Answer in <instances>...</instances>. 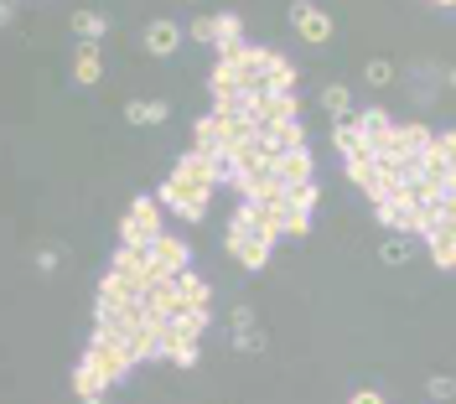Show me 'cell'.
I'll list each match as a JSON object with an SVG mask.
<instances>
[{"label": "cell", "instance_id": "13", "mask_svg": "<svg viewBox=\"0 0 456 404\" xmlns=\"http://www.w3.org/2000/svg\"><path fill=\"white\" fill-rule=\"evenodd\" d=\"M332 146H337V155H342V161H348V155L373 151V140H368V130L358 124V115H348V120L332 124Z\"/></svg>", "mask_w": 456, "mask_h": 404}, {"label": "cell", "instance_id": "32", "mask_svg": "<svg viewBox=\"0 0 456 404\" xmlns=\"http://www.w3.org/2000/svg\"><path fill=\"white\" fill-rule=\"evenodd\" d=\"M384 400V389H358V394H353V404H379Z\"/></svg>", "mask_w": 456, "mask_h": 404}, {"label": "cell", "instance_id": "3", "mask_svg": "<svg viewBox=\"0 0 456 404\" xmlns=\"http://www.w3.org/2000/svg\"><path fill=\"white\" fill-rule=\"evenodd\" d=\"M166 208H161V197L146 192V197H135L120 218V244H156L161 234H166Z\"/></svg>", "mask_w": 456, "mask_h": 404}, {"label": "cell", "instance_id": "1", "mask_svg": "<svg viewBox=\"0 0 456 404\" xmlns=\"http://www.w3.org/2000/svg\"><path fill=\"white\" fill-rule=\"evenodd\" d=\"M373 223L384 228V234H410V239H426L430 228V213L410 197V192H395V197H379L373 202Z\"/></svg>", "mask_w": 456, "mask_h": 404}, {"label": "cell", "instance_id": "18", "mask_svg": "<svg viewBox=\"0 0 456 404\" xmlns=\"http://www.w3.org/2000/svg\"><path fill=\"white\" fill-rule=\"evenodd\" d=\"M187 36H192L197 47H208V52H213L218 36H223V27H218V11H197V16H192V27H187Z\"/></svg>", "mask_w": 456, "mask_h": 404}, {"label": "cell", "instance_id": "27", "mask_svg": "<svg viewBox=\"0 0 456 404\" xmlns=\"http://www.w3.org/2000/svg\"><path fill=\"white\" fill-rule=\"evenodd\" d=\"M316 202H322V192H316V182L291 186V208H296V213H316Z\"/></svg>", "mask_w": 456, "mask_h": 404}, {"label": "cell", "instance_id": "23", "mask_svg": "<svg viewBox=\"0 0 456 404\" xmlns=\"http://www.w3.org/2000/svg\"><path fill=\"white\" fill-rule=\"evenodd\" d=\"M353 115H358V124L368 130V140H373V146H379V135H389V130H395V120H389L379 104H373V109H353Z\"/></svg>", "mask_w": 456, "mask_h": 404}, {"label": "cell", "instance_id": "16", "mask_svg": "<svg viewBox=\"0 0 456 404\" xmlns=\"http://www.w3.org/2000/svg\"><path fill=\"white\" fill-rule=\"evenodd\" d=\"M68 27H73L78 42H104V36H109V16L84 5V11H73V16H68Z\"/></svg>", "mask_w": 456, "mask_h": 404}, {"label": "cell", "instance_id": "14", "mask_svg": "<svg viewBox=\"0 0 456 404\" xmlns=\"http://www.w3.org/2000/svg\"><path fill=\"white\" fill-rule=\"evenodd\" d=\"M104 78V52H99V42H78V52H73V83L78 89H93Z\"/></svg>", "mask_w": 456, "mask_h": 404}, {"label": "cell", "instance_id": "17", "mask_svg": "<svg viewBox=\"0 0 456 404\" xmlns=\"http://www.w3.org/2000/svg\"><path fill=\"white\" fill-rule=\"evenodd\" d=\"M124 120L130 124H166L172 120V104L166 99H130L124 104Z\"/></svg>", "mask_w": 456, "mask_h": 404}, {"label": "cell", "instance_id": "10", "mask_svg": "<svg viewBox=\"0 0 456 404\" xmlns=\"http://www.w3.org/2000/svg\"><path fill=\"white\" fill-rule=\"evenodd\" d=\"M115 389V378L99 368V363H89V358H78V368H73V394L78 400H89V404H99L104 394Z\"/></svg>", "mask_w": 456, "mask_h": 404}, {"label": "cell", "instance_id": "5", "mask_svg": "<svg viewBox=\"0 0 456 404\" xmlns=\"http://www.w3.org/2000/svg\"><path fill=\"white\" fill-rule=\"evenodd\" d=\"M291 27H296V36H301L306 47H327L337 21H332V11H322L316 0H296L291 5Z\"/></svg>", "mask_w": 456, "mask_h": 404}, {"label": "cell", "instance_id": "21", "mask_svg": "<svg viewBox=\"0 0 456 404\" xmlns=\"http://www.w3.org/2000/svg\"><path fill=\"white\" fill-rule=\"evenodd\" d=\"M161 358H166V363H177V368H197L203 347H197L192 337H182V342H166V347H161Z\"/></svg>", "mask_w": 456, "mask_h": 404}, {"label": "cell", "instance_id": "26", "mask_svg": "<svg viewBox=\"0 0 456 404\" xmlns=\"http://www.w3.org/2000/svg\"><path fill=\"white\" fill-rule=\"evenodd\" d=\"M234 353H244V358H260V353H265V332H260V327H244V332H234Z\"/></svg>", "mask_w": 456, "mask_h": 404}, {"label": "cell", "instance_id": "25", "mask_svg": "<svg viewBox=\"0 0 456 404\" xmlns=\"http://www.w3.org/2000/svg\"><path fill=\"white\" fill-rule=\"evenodd\" d=\"M265 89H296V62H285L280 52H270V78Z\"/></svg>", "mask_w": 456, "mask_h": 404}, {"label": "cell", "instance_id": "8", "mask_svg": "<svg viewBox=\"0 0 456 404\" xmlns=\"http://www.w3.org/2000/svg\"><path fill=\"white\" fill-rule=\"evenodd\" d=\"M260 124H285V120H301V99L291 89H260Z\"/></svg>", "mask_w": 456, "mask_h": 404}, {"label": "cell", "instance_id": "4", "mask_svg": "<svg viewBox=\"0 0 456 404\" xmlns=\"http://www.w3.org/2000/svg\"><path fill=\"white\" fill-rule=\"evenodd\" d=\"M223 244H228V254H234V265H239V270H249V275H260V270L270 265V254H275L270 234H260V228H239V223H228Z\"/></svg>", "mask_w": 456, "mask_h": 404}, {"label": "cell", "instance_id": "20", "mask_svg": "<svg viewBox=\"0 0 456 404\" xmlns=\"http://www.w3.org/2000/svg\"><path fill=\"white\" fill-rule=\"evenodd\" d=\"M322 109H327L332 120H348V115H353V89H348V83H327V89H322Z\"/></svg>", "mask_w": 456, "mask_h": 404}, {"label": "cell", "instance_id": "30", "mask_svg": "<svg viewBox=\"0 0 456 404\" xmlns=\"http://www.w3.org/2000/svg\"><path fill=\"white\" fill-rule=\"evenodd\" d=\"M228 321H234V332L254 327V306H249V301H244V306H234V316H228Z\"/></svg>", "mask_w": 456, "mask_h": 404}, {"label": "cell", "instance_id": "9", "mask_svg": "<svg viewBox=\"0 0 456 404\" xmlns=\"http://www.w3.org/2000/svg\"><path fill=\"white\" fill-rule=\"evenodd\" d=\"M182 36H187V31L177 27L172 16H156V21H146V36H140V42H146V52H151V58H172V52L182 47Z\"/></svg>", "mask_w": 456, "mask_h": 404}, {"label": "cell", "instance_id": "33", "mask_svg": "<svg viewBox=\"0 0 456 404\" xmlns=\"http://www.w3.org/2000/svg\"><path fill=\"white\" fill-rule=\"evenodd\" d=\"M446 83H452V89H456V62H452V67H446Z\"/></svg>", "mask_w": 456, "mask_h": 404}, {"label": "cell", "instance_id": "2", "mask_svg": "<svg viewBox=\"0 0 456 404\" xmlns=\"http://www.w3.org/2000/svg\"><path fill=\"white\" fill-rule=\"evenodd\" d=\"M84 358H89V363H99V368L109 373L115 384H124V373L135 368L130 337H124V332H115V327H93V337H89V347H84Z\"/></svg>", "mask_w": 456, "mask_h": 404}, {"label": "cell", "instance_id": "29", "mask_svg": "<svg viewBox=\"0 0 456 404\" xmlns=\"http://www.w3.org/2000/svg\"><path fill=\"white\" fill-rule=\"evenodd\" d=\"M436 151L452 161V171H456V130H436Z\"/></svg>", "mask_w": 456, "mask_h": 404}, {"label": "cell", "instance_id": "31", "mask_svg": "<svg viewBox=\"0 0 456 404\" xmlns=\"http://www.w3.org/2000/svg\"><path fill=\"white\" fill-rule=\"evenodd\" d=\"M36 270L52 275V270H58V249H36Z\"/></svg>", "mask_w": 456, "mask_h": 404}, {"label": "cell", "instance_id": "34", "mask_svg": "<svg viewBox=\"0 0 456 404\" xmlns=\"http://www.w3.org/2000/svg\"><path fill=\"white\" fill-rule=\"evenodd\" d=\"M430 5H452V11H456V0H430Z\"/></svg>", "mask_w": 456, "mask_h": 404}, {"label": "cell", "instance_id": "12", "mask_svg": "<svg viewBox=\"0 0 456 404\" xmlns=\"http://www.w3.org/2000/svg\"><path fill=\"white\" fill-rule=\"evenodd\" d=\"M311 171H316V155L306 151V146H296V151H285V155H275V177H280V186L311 182Z\"/></svg>", "mask_w": 456, "mask_h": 404}, {"label": "cell", "instance_id": "7", "mask_svg": "<svg viewBox=\"0 0 456 404\" xmlns=\"http://www.w3.org/2000/svg\"><path fill=\"white\" fill-rule=\"evenodd\" d=\"M187 259H192L187 239H177V234H161V239L151 244V280L156 275H182Z\"/></svg>", "mask_w": 456, "mask_h": 404}, {"label": "cell", "instance_id": "6", "mask_svg": "<svg viewBox=\"0 0 456 404\" xmlns=\"http://www.w3.org/2000/svg\"><path fill=\"white\" fill-rule=\"evenodd\" d=\"M156 197H161V208H166V213H177L182 223H203V218H208V202H213V197H197V192H187V186L172 182V177L156 186Z\"/></svg>", "mask_w": 456, "mask_h": 404}, {"label": "cell", "instance_id": "19", "mask_svg": "<svg viewBox=\"0 0 456 404\" xmlns=\"http://www.w3.org/2000/svg\"><path fill=\"white\" fill-rule=\"evenodd\" d=\"M177 290H182L187 306H213V290H208V280L192 275V270H182V275H177Z\"/></svg>", "mask_w": 456, "mask_h": 404}, {"label": "cell", "instance_id": "35", "mask_svg": "<svg viewBox=\"0 0 456 404\" xmlns=\"http://www.w3.org/2000/svg\"><path fill=\"white\" fill-rule=\"evenodd\" d=\"M187 5H203V0H187Z\"/></svg>", "mask_w": 456, "mask_h": 404}, {"label": "cell", "instance_id": "24", "mask_svg": "<svg viewBox=\"0 0 456 404\" xmlns=\"http://www.w3.org/2000/svg\"><path fill=\"white\" fill-rule=\"evenodd\" d=\"M364 83L368 89H389V83H395V62L389 58H368L364 62Z\"/></svg>", "mask_w": 456, "mask_h": 404}, {"label": "cell", "instance_id": "28", "mask_svg": "<svg viewBox=\"0 0 456 404\" xmlns=\"http://www.w3.org/2000/svg\"><path fill=\"white\" fill-rule=\"evenodd\" d=\"M426 394H430V400H456V378H452V373H430Z\"/></svg>", "mask_w": 456, "mask_h": 404}, {"label": "cell", "instance_id": "15", "mask_svg": "<svg viewBox=\"0 0 456 404\" xmlns=\"http://www.w3.org/2000/svg\"><path fill=\"white\" fill-rule=\"evenodd\" d=\"M426 249H430V265H436V270H456V228L430 223L426 228Z\"/></svg>", "mask_w": 456, "mask_h": 404}, {"label": "cell", "instance_id": "11", "mask_svg": "<svg viewBox=\"0 0 456 404\" xmlns=\"http://www.w3.org/2000/svg\"><path fill=\"white\" fill-rule=\"evenodd\" d=\"M192 146H197V151H208V155H223L228 151V124H223V115H197V120H192Z\"/></svg>", "mask_w": 456, "mask_h": 404}, {"label": "cell", "instance_id": "22", "mask_svg": "<svg viewBox=\"0 0 456 404\" xmlns=\"http://www.w3.org/2000/svg\"><path fill=\"white\" fill-rule=\"evenodd\" d=\"M410 259V234H389L384 244H379V265H389V270H399Z\"/></svg>", "mask_w": 456, "mask_h": 404}]
</instances>
